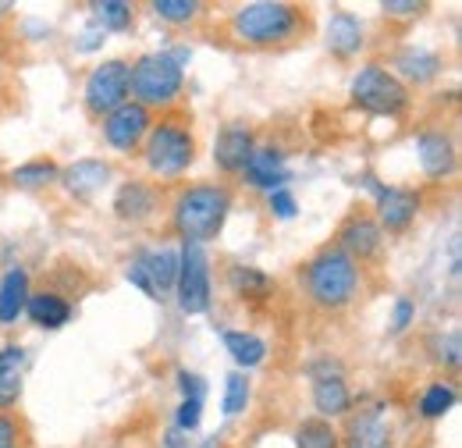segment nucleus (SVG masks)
Masks as SVG:
<instances>
[{
	"label": "nucleus",
	"mask_w": 462,
	"mask_h": 448,
	"mask_svg": "<svg viewBox=\"0 0 462 448\" xmlns=\"http://www.w3.org/2000/svg\"><path fill=\"white\" fill-rule=\"evenodd\" d=\"M174 295H178V310L185 317H199V313L210 310L214 295H210V257H207V246L181 242Z\"/></svg>",
	"instance_id": "obj_7"
},
{
	"label": "nucleus",
	"mask_w": 462,
	"mask_h": 448,
	"mask_svg": "<svg viewBox=\"0 0 462 448\" xmlns=\"http://www.w3.org/2000/svg\"><path fill=\"white\" fill-rule=\"evenodd\" d=\"M313 409L320 413V420H335L352 413V392H348L342 374H320L313 381Z\"/></svg>",
	"instance_id": "obj_21"
},
{
	"label": "nucleus",
	"mask_w": 462,
	"mask_h": 448,
	"mask_svg": "<svg viewBox=\"0 0 462 448\" xmlns=\"http://www.w3.org/2000/svg\"><path fill=\"white\" fill-rule=\"evenodd\" d=\"M225 349L231 352V359L238 367H260L267 359V341L253 331H225Z\"/></svg>",
	"instance_id": "obj_26"
},
{
	"label": "nucleus",
	"mask_w": 462,
	"mask_h": 448,
	"mask_svg": "<svg viewBox=\"0 0 462 448\" xmlns=\"http://www.w3.org/2000/svg\"><path fill=\"white\" fill-rule=\"evenodd\" d=\"M342 448H392V427L384 420V409H356L346 413V431H338Z\"/></svg>",
	"instance_id": "obj_13"
},
{
	"label": "nucleus",
	"mask_w": 462,
	"mask_h": 448,
	"mask_svg": "<svg viewBox=\"0 0 462 448\" xmlns=\"http://www.w3.org/2000/svg\"><path fill=\"white\" fill-rule=\"evenodd\" d=\"M143 164L157 178H178L196 164V135L181 114H164L143 139Z\"/></svg>",
	"instance_id": "obj_5"
},
{
	"label": "nucleus",
	"mask_w": 462,
	"mask_h": 448,
	"mask_svg": "<svg viewBox=\"0 0 462 448\" xmlns=\"http://www.w3.org/2000/svg\"><path fill=\"white\" fill-rule=\"evenodd\" d=\"M231 203H235V196L225 182L185 185L171 200V231L181 242L207 246L221 235L231 214Z\"/></svg>",
	"instance_id": "obj_2"
},
{
	"label": "nucleus",
	"mask_w": 462,
	"mask_h": 448,
	"mask_svg": "<svg viewBox=\"0 0 462 448\" xmlns=\"http://www.w3.org/2000/svg\"><path fill=\"white\" fill-rule=\"evenodd\" d=\"M295 448H342L338 438V427L331 420H320V416H310L295 427Z\"/></svg>",
	"instance_id": "obj_28"
},
{
	"label": "nucleus",
	"mask_w": 462,
	"mask_h": 448,
	"mask_svg": "<svg viewBox=\"0 0 462 448\" xmlns=\"http://www.w3.org/2000/svg\"><path fill=\"white\" fill-rule=\"evenodd\" d=\"M228 288L238 299H267V295H274L278 285H274L271 275H263V271H256V267L235 264V267H228Z\"/></svg>",
	"instance_id": "obj_25"
},
{
	"label": "nucleus",
	"mask_w": 462,
	"mask_h": 448,
	"mask_svg": "<svg viewBox=\"0 0 462 448\" xmlns=\"http://www.w3.org/2000/svg\"><path fill=\"white\" fill-rule=\"evenodd\" d=\"M228 29L242 47L278 51V47L299 43L310 33V11L285 0H253L231 14Z\"/></svg>",
	"instance_id": "obj_1"
},
{
	"label": "nucleus",
	"mask_w": 462,
	"mask_h": 448,
	"mask_svg": "<svg viewBox=\"0 0 462 448\" xmlns=\"http://www.w3.org/2000/svg\"><path fill=\"white\" fill-rule=\"evenodd\" d=\"M456 388L448 385V381H438V385H430L423 398H420V413L427 416V420H438V416H445L452 406H456Z\"/></svg>",
	"instance_id": "obj_31"
},
{
	"label": "nucleus",
	"mask_w": 462,
	"mask_h": 448,
	"mask_svg": "<svg viewBox=\"0 0 462 448\" xmlns=\"http://www.w3.org/2000/svg\"><path fill=\"white\" fill-rule=\"evenodd\" d=\"M253 150H256V132L245 121H228L214 139V164L221 174H242Z\"/></svg>",
	"instance_id": "obj_12"
},
{
	"label": "nucleus",
	"mask_w": 462,
	"mask_h": 448,
	"mask_svg": "<svg viewBox=\"0 0 462 448\" xmlns=\"http://www.w3.org/2000/svg\"><path fill=\"white\" fill-rule=\"evenodd\" d=\"M203 448H221V438L214 434V438H210V442H207V445H203Z\"/></svg>",
	"instance_id": "obj_42"
},
{
	"label": "nucleus",
	"mask_w": 462,
	"mask_h": 448,
	"mask_svg": "<svg viewBox=\"0 0 462 448\" xmlns=\"http://www.w3.org/2000/svg\"><path fill=\"white\" fill-rule=\"evenodd\" d=\"M150 11H153L164 25H189V22L199 18L203 4H199V0H153Z\"/></svg>",
	"instance_id": "obj_30"
},
{
	"label": "nucleus",
	"mask_w": 462,
	"mask_h": 448,
	"mask_svg": "<svg viewBox=\"0 0 462 448\" xmlns=\"http://www.w3.org/2000/svg\"><path fill=\"white\" fill-rule=\"evenodd\" d=\"M100 36H104V29L93 22V29H86V36H82V43H79V51H93V47H100Z\"/></svg>",
	"instance_id": "obj_40"
},
{
	"label": "nucleus",
	"mask_w": 462,
	"mask_h": 448,
	"mask_svg": "<svg viewBox=\"0 0 462 448\" xmlns=\"http://www.w3.org/2000/svg\"><path fill=\"white\" fill-rule=\"evenodd\" d=\"M25 313H29V321L36 328L58 331V328H64L71 321V303L64 295H58V292H32L29 303H25Z\"/></svg>",
	"instance_id": "obj_22"
},
{
	"label": "nucleus",
	"mask_w": 462,
	"mask_h": 448,
	"mask_svg": "<svg viewBox=\"0 0 462 448\" xmlns=\"http://www.w3.org/2000/svg\"><path fill=\"white\" fill-rule=\"evenodd\" d=\"M150 128H153V114L139 107V104H132V100L104 117V139H107V146H115L121 154L139 150Z\"/></svg>",
	"instance_id": "obj_11"
},
{
	"label": "nucleus",
	"mask_w": 462,
	"mask_h": 448,
	"mask_svg": "<svg viewBox=\"0 0 462 448\" xmlns=\"http://www.w3.org/2000/svg\"><path fill=\"white\" fill-rule=\"evenodd\" d=\"M185 51H150L128 64V97L146 111H174L185 89Z\"/></svg>",
	"instance_id": "obj_3"
},
{
	"label": "nucleus",
	"mask_w": 462,
	"mask_h": 448,
	"mask_svg": "<svg viewBox=\"0 0 462 448\" xmlns=\"http://www.w3.org/2000/svg\"><path fill=\"white\" fill-rule=\"evenodd\" d=\"M7 178H11L14 189H47V185H54L60 178V168L54 161H47V157H36V161L18 164Z\"/></svg>",
	"instance_id": "obj_27"
},
{
	"label": "nucleus",
	"mask_w": 462,
	"mask_h": 448,
	"mask_svg": "<svg viewBox=\"0 0 462 448\" xmlns=\"http://www.w3.org/2000/svg\"><path fill=\"white\" fill-rule=\"evenodd\" d=\"M128 61H104L97 64L89 75H86V86H82V107L93 114V117H107L111 111H117L121 104H128Z\"/></svg>",
	"instance_id": "obj_8"
},
{
	"label": "nucleus",
	"mask_w": 462,
	"mask_h": 448,
	"mask_svg": "<svg viewBox=\"0 0 462 448\" xmlns=\"http://www.w3.org/2000/svg\"><path fill=\"white\" fill-rule=\"evenodd\" d=\"M22 434H25L22 420L14 413H0V448H18L22 445Z\"/></svg>",
	"instance_id": "obj_33"
},
{
	"label": "nucleus",
	"mask_w": 462,
	"mask_h": 448,
	"mask_svg": "<svg viewBox=\"0 0 462 448\" xmlns=\"http://www.w3.org/2000/svg\"><path fill=\"white\" fill-rule=\"evenodd\" d=\"M135 264L143 267V275L153 288V299H168L178 281V249L171 246H157V249H143L135 257Z\"/></svg>",
	"instance_id": "obj_19"
},
{
	"label": "nucleus",
	"mask_w": 462,
	"mask_h": 448,
	"mask_svg": "<svg viewBox=\"0 0 462 448\" xmlns=\"http://www.w3.org/2000/svg\"><path fill=\"white\" fill-rule=\"evenodd\" d=\"M328 51L338 57V61H348V57H356L363 51V36H366V29H363V22L352 14V11H335L331 18H328Z\"/></svg>",
	"instance_id": "obj_20"
},
{
	"label": "nucleus",
	"mask_w": 462,
	"mask_h": 448,
	"mask_svg": "<svg viewBox=\"0 0 462 448\" xmlns=\"http://www.w3.org/2000/svg\"><path fill=\"white\" fill-rule=\"evenodd\" d=\"M335 246L346 253L352 264H370L384 249V231H381V224L374 221V214L356 210V214H348L346 221L338 224Z\"/></svg>",
	"instance_id": "obj_10"
},
{
	"label": "nucleus",
	"mask_w": 462,
	"mask_h": 448,
	"mask_svg": "<svg viewBox=\"0 0 462 448\" xmlns=\"http://www.w3.org/2000/svg\"><path fill=\"white\" fill-rule=\"evenodd\" d=\"M203 416V402L199 398H181L178 406V431H196Z\"/></svg>",
	"instance_id": "obj_34"
},
{
	"label": "nucleus",
	"mask_w": 462,
	"mask_h": 448,
	"mask_svg": "<svg viewBox=\"0 0 462 448\" xmlns=\"http://www.w3.org/2000/svg\"><path fill=\"white\" fill-rule=\"evenodd\" d=\"M18 448H22V445H18Z\"/></svg>",
	"instance_id": "obj_43"
},
{
	"label": "nucleus",
	"mask_w": 462,
	"mask_h": 448,
	"mask_svg": "<svg viewBox=\"0 0 462 448\" xmlns=\"http://www.w3.org/2000/svg\"><path fill=\"white\" fill-rule=\"evenodd\" d=\"M416 157H420V171L430 182H441L456 171V143L448 132L441 128H427L416 135Z\"/></svg>",
	"instance_id": "obj_14"
},
{
	"label": "nucleus",
	"mask_w": 462,
	"mask_h": 448,
	"mask_svg": "<svg viewBox=\"0 0 462 448\" xmlns=\"http://www.w3.org/2000/svg\"><path fill=\"white\" fill-rule=\"evenodd\" d=\"M111 164L107 161H100V157H82V161H75V164H68V168L60 171V185H64V192L71 196V200H93L97 192H104V185L111 182Z\"/></svg>",
	"instance_id": "obj_16"
},
{
	"label": "nucleus",
	"mask_w": 462,
	"mask_h": 448,
	"mask_svg": "<svg viewBox=\"0 0 462 448\" xmlns=\"http://www.w3.org/2000/svg\"><path fill=\"white\" fill-rule=\"evenodd\" d=\"M302 285H306V295H310L313 306H320L328 313H338L359 295V264H352L331 242L302 264Z\"/></svg>",
	"instance_id": "obj_4"
},
{
	"label": "nucleus",
	"mask_w": 462,
	"mask_h": 448,
	"mask_svg": "<svg viewBox=\"0 0 462 448\" xmlns=\"http://www.w3.org/2000/svg\"><path fill=\"white\" fill-rule=\"evenodd\" d=\"M93 18L104 33H125L135 18V7L125 0H104V4H93Z\"/></svg>",
	"instance_id": "obj_29"
},
{
	"label": "nucleus",
	"mask_w": 462,
	"mask_h": 448,
	"mask_svg": "<svg viewBox=\"0 0 462 448\" xmlns=\"http://www.w3.org/2000/svg\"><path fill=\"white\" fill-rule=\"evenodd\" d=\"M32 288H29V271L25 267H11L4 278H0V324H14L22 313H25V303H29Z\"/></svg>",
	"instance_id": "obj_23"
},
{
	"label": "nucleus",
	"mask_w": 462,
	"mask_h": 448,
	"mask_svg": "<svg viewBox=\"0 0 462 448\" xmlns=\"http://www.w3.org/2000/svg\"><path fill=\"white\" fill-rule=\"evenodd\" d=\"M348 97H352V107L374 114V117H402V114L409 111V104H412L409 86H405L392 68H384V64H377V61L363 64V68L352 75Z\"/></svg>",
	"instance_id": "obj_6"
},
{
	"label": "nucleus",
	"mask_w": 462,
	"mask_h": 448,
	"mask_svg": "<svg viewBox=\"0 0 462 448\" xmlns=\"http://www.w3.org/2000/svg\"><path fill=\"white\" fill-rule=\"evenodd\" d=\"M249 395H253V388H249V378L238 370V374H228V381H225V413L228 416H238L245 406H249Z\"/></svg>",
	"instance_id": "obj_32"
},
{
	"label": "nucleus",
	"mask_w": 462,
	"mask_h": 448,
	"mask_svg": "<svg viewBox=\"0 0 462 448\" xmlns=\"http://www.w3.org/2000/svg\"><path fill=\"white\" fill-rule=\"evenodd\" d=\"M242 178H245L253 189H263L267 196L278 192V189H285V182H289L285 154H282L278 146H260V143H256L253 157H249L245 168H242Z\"/></svg>",
	"instance_id": "obj_17"
},
{
	"label": "nucleus",
	"mask_w": 462,
	"mask_h": 448,
	"mask_svg": "<svg viewBox=\"0 0 462 448\" xmlns=\"http://www.w3.org/2000/svg\"><path fill=\"white\" fill-rule=\"evenodd\" d=\"M185 445H189V442L181 438V431H171V434H168V448H185Z\"/></svg>",
	"instance_id": "obj_41"
},
{
	"label": "nucleus",
	"mask_w": 462,
	"mask_h": 448,
	"mask_svg": "<svg viewBox=\"0 0 462 448\" xmlns=\"http://www.w3.org/2000/svg\"><path fill=\"white\" fill-rule=\"evenodd\" d=\"M412 317H416V306L409 299H399L395 303V313H392V335H402L405 328L412 324Z\"/></svg>",
	"instance_id": "obj_38"
},
{
	"label": "nucleus",
	"mask_w": 462,
	"mask_h": 448,
	"mask_svg": "<svg viewBox=\"0 0 462 448\" xmlns=\"http://www.w3.org/2000/svg\"><path fill=\"white\" fill-rule=\"evenodd\" d=\"M178 388H181V398H199V402H203V395H207L203 378H196V374H189V370H178Z\"/></svg>",
	"instance_id": "obj_37"
},
{
	"label": "nucleus",
	"mask_w": 462,
	"mask_h": 448,
	"mask_svg": "<svg viewBox=\"0 0 462 448\" xmlns=\"http://www.w3.org/2000/svg\"><path fill=\"white\" fill-rule=\"evenodd\" d=\"M370 192H374V221L381 224L384 235H402L409 224L420 214V192L405 189V185H381L377 178H366Z\"/></svg>",
	"instance_id": "obj_9"
},
{
	"label": "nucleus",
	"mask_w": 462,
	"mask_h": 448,
	"mask_svg": "<svg viewBox=\"0 0 462 448\" xmlns=\"http://www.w3.org/2000/svg\"><path fill=\"white\" fill-rule=\"evenodd\" d=\"M295 210H299V203H295V196H291L289 189H278V192H271V214H274V218H282V221H291V218H295Z\"/></svg>",
	"instance_id": "obj_35"
},
{
	"label": "nucleus",
	"mask_w": 462,
	"mask_h": 448,
	"mask_svg": "<svg viewBox=\"0 0 462 448\" xmlns=\"http://www.w3.org/2000/svg\"><path fill=\"white\" fill-rule=\"evenodd\" d=\"M381 11H384L388 18H420V14L427 11V4H416V0H388V4H381Z\"/></svg>",
	"instance_id": "obj_36"
},
{
	"label": "nucleus",
	"mask_w": 462,
	"mask_h": 448,
	"mask_svg": "<svg viewBox=\"0 0 462 448\" xmlns=\"http://www.w3.org/2000/svg\"><path fill=\"white\" fill-rule=\"evenodd\" d=\"M161 210V189L153 182H125L115 196V214L125 224H143L150 221Z\"/></svg>",
	"instance_id": "obj_15"
},
{
	"label": "nucleus",
	"mask_w": 462,
	"mask_h": 448,
	"mask_svg": "<svg viewBox=\"0 0 462 448\" xmlns=\"http://www.w3.org/2000/svg\"><path fill=\"white\" fill-rule=\"evenodd\" d=\"M25 370H29V352L18 341L0 345V413H11L25 388Z\"/></svg>",
	"instance_id": "obj_18"
},
{
	"label": "nucleus",
	"mask_w": 462,
	"mask_h": 448,
	"mask_svg": "<svg viewBox=\"0 0 462 448\" xmlns=\"http://www.w3.org/2000/svg\"><path fill=\"white\" fill-rule=\"evenodd\" d=\"M128 281H132V285H135V288H139L143 295H150V299H153V288H150V281H146V275H143V267H139L135 260L128 264Z\"/></svg>",
	"instance_id": "obj_39"
},
{
	"label": "nucleus",
	"mask_w": 462,
	"mask_h": 448,
	"mask_svg": "<svg viewBox=\"0 0 462 448\" xmlns=\"http://www.w3.org/2000/svg\"><path fill=\"white\" fill-rule=\"evenodd\" d=\"M395 75L402 82H416V86H427L441 75V57L423 51V47H405L402 54L395 57Z\"/></svg>",
	"instance_id": "obj_24"
}]
</instances>
